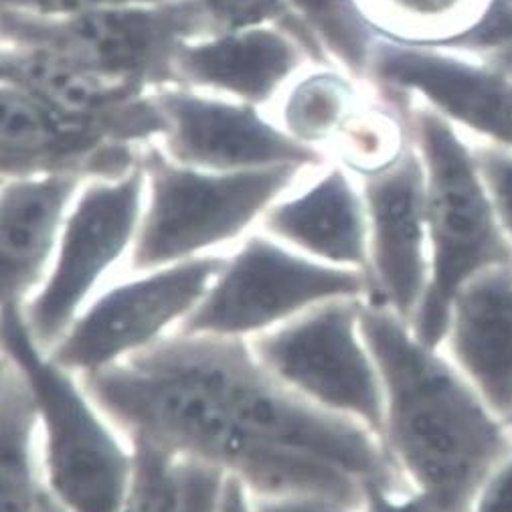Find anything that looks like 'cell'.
<instances>
[{
	"instance_id": "cell-29",
	"label": "cell",
	"mask_w": 512,
	"mask_h": 512,
	"mask_svg": "<svg viewBox=\"0 0 512 512\" xmlns=\"http://www.w3.org/2000/svg\"><path fill=\"white\" fill-rule=\"evenodd\" d=\"M168 0H3V9L21 11L41 17H65L104 9H122V7H148L160 5Z\"/></svg>"
},
{
	"instance_id": "cell-33",
	"label": "cell",
	"mask_w": 512,
	"mask_h": 512,
	"mask_svg": "<svg viewBox=\"0 0 512 512\" xmlns=\"http://www.w3.org/2000/svg\"><path fill=\"white\" fill-rule=\"evenodd\" d=\"M472 512H512V456L484 482Z\"/></svg>"
},
{
	"instance_id": "cell-34",
	"label": "cell",
	"mask_w": 512,
	"mask_h": 512,
	"mask_svg": "<svg viewBox=\"0 0 512 512\" xmlns=\"http://www.w3.org/2000/svg\"><path fill=\"white\" fill-rule=\"evenodd\" d=\"M474 55L486 63H490L492 67L508 73L512 77V29L504 31L502 35L494 37L492 41H488L486 45H482L480 49H476Z\"/></svg>"
},
{
	"instance_id": "cell-31",
	"label": "cell",
	"mask_w": 512,
	"mask_h": 512,
	"mask_svg": "<svg viewBox=\"0 0 512 512\" xmlns=\"http://www.w3.org/2000/svg\"><path fill=\"white\" fill-rule=\"evenodd\" d=\"M363 512H442L440 506L417 490L395 492L379 484H365Z\"/></svg>"
},
{
	"instance_id": "cell-27",
	"label": "cell",
	"mask_w": 512,
	"mask_h": 512,
	"mask_svg": "<svg viewBox=\"0 0 512 512\" xmlns=\"http://www.w3.org/2000/svg\"><path fill=\"white\" fill-rule=\"evenodd\" d=\"M205 5L213 15L217 27L223 31L258 27L270 21H278L304 47H316L314 35L290 11L286 0H205Z\"/></svg>"
},
{
	"instance_id": "cell-28",
	"label": "cell",
	"mask_w": 512,
	"mask_h": 512,
	"mask_svg": "<svg viewBox=\"0 0 512 512\" xmlns=\"http://www.w3.org/2000/svg\"><path fill=\"white\" fill-rule=\"evenodd\" d=\"M474 156L500 227L512 247V150L480 142L474 146Z\"/></svg>"
},
{
	"instance_id": "cell-16",
	"label": "cell",
	"mask_w": 512,
	"mask_h": 512,
	"mask_svg": "<svg viewBox=\"0 0 512 512\" xmlns=\"http://www.w3.org/2000/svg\"><path fill=\"white\" fill-rule=\"evenodd\" d=\"M83 175L47 173L3 179L0 191V304L15 314L45 282Z\"/></svg>"
},
{
	"instance_id": "cell-23",
	"label": "cell",
	"mask_w": 512,
	"mask_h": 512,
	"mask_svg": "<svg viewBox=\"0 0 512 512\" xmlns=\"http://www.w3.org/2000/svg\"><path fill=\"white\" fill-rule=\"evenodd\" d=\"M383 27L395 31L391 39L448 47L472 31L492 0H369Z\"/></svg>"
},
{
	"instance_id": "cell-22",
	"label": "cell",
	"mask_w": 512,
	"mask_h": 512,
	"mask_svg": "<svg viewBox=\"0 0 512 512\" xmlns=\"http://www.w3.org/2000/svg\"><path fill=\"white\" fill-rule=\"evenodd\" d=\"M130 444L134 470L122 512H219L227 472L142 438Z\"/></svg>"
},
{
	"instance_id": "cell-36",
	"label": "cell",
	"mask_w": 512,
	"mask_h": 512,
	"mask_svg": "<svg viewBox=\"0 0 512 512\" xmlns=\"http://www.w3.org/2000/svg\"><path fill=\"white\" fill-rule=\"evenodd\" d=\"M35 512H67V510L49 494V490H45Z\"/></svg>"
},
{
	"instance_id": "cell-4",
	"label": "cell",
	"mask_w": 512,
	"mask_h": 512,
	"mask_svg": "<svg viewBox=\"0 0 512 512\" xmlns=\"http://www.w3.org/2000/svg\"><path fill=\"white\" fill-rule=\"evenodd\" d=\"M407 128L425 166L432 274L411 322L423 345L440 349L456 294L478 274L510 266L512 247L500 227L474 146L430 106L407 108Z\"/></svg>"
},
{
	"instance_id": "cell-30",
	"label": "cell",
	"mask_w": 512,
	"mask_h": 512,
	"mask_svg": "<svg viewBox=\"0 0 512 512\" xmlns=\"http://www.w3.org/2000/svg\"><path fill=\"white\" fill-rule=\"evenodd\" d=\"M251 512H363V506L320 494H286V496H251Z\"/></svg>"
},
{
	"instance_id": "cell-35",
	"label": "cell",
	"mask_w": 512,
	"mask_h": 512,
	"mask_svg": "<svg viewBox=\"0 0 512 512\" xmlns=\"http://www.w3.org/2000/svg\"><path fill=\"white\" fill-rule=\"evenodd\" d=\"M251 510H253L251 492L237 476L227 474L223 494H221L219 512H251Z\"/></svg>"
},
{
	"instance_id": "cell-5",
	"label": "cell",
	"mask_w": 512,
	"mask_h": 512,
	"mask_svg": "<svg viewBox=\"0 0 512 512\" xmlns=\"http://www.w3.org/2000/svg\"><path fill=\"white\" fill-rule=\"evenodd\" d=\"M146 203L128 258L130 274L221 253L258 227L266 211L300 183L306 166L213 173L185 166L158 148L142 154Z\"/></svg>"
},
{
	"instance_id": "cell-19",
	"label": "cell",
	"mask_w": 512,
	"mask_h": 512,
	"mask_svg": "<svg viewBox=\"0 0 512 512\" xmlns=\"http://www.w3.org/2000/svg\"><path fill=\"white\" fill-rule=\"evenodd\" d=\"M306 55L308 49L286 29L243 27L181 43L175 75L195 88L264 104L300 69Z\"/></svg>"
},
{
	"instance_id": "cell-10",
	"label": "cell",
	"mask_w": 512,
	"mask_h": 512,
	"mask_svg": "<svg viewBox=\"0 0 512 512\" xmlns=\"http://www.w3.org/2000/svg\"><path fill=\"white\" fill-rule=\"evenodd\" d=\"M363 302H324L247 343L255 359L282 385L332 413L363 423L383 440L385 393L361 332Z\"/></svg>"
},
{
	"instance_id": "cell-12",
	"label": "cell",
	"mask_w": 512,
	"mask_h": 512,
	"mask_svg": "<svg viewBox=\"0 0 512 512\" xmlns=\"http://www.w3.org/2000/svg\"><path fill=\"white\" fill-rule=\"evenodd\" d=\"M229 251L164 266L106 286L47 357L83 377L126 361L173 334L199 306Z\"/></svg>"
},
{
	"instance_id": "cell-7",
	"label": "cell",
	"mask_w": 512,
	"mask_h": 512,
	"mask_svg": "<svg viewBox=\"0 0 512 512\" xmlns=\"http://www.w3.org/2000/svg\"><path fill=\"white\" fill-rule=\"evenodd\" d=\"M371 296L365 272L322 264L253 229L227 253L213 286L175 332L249 340L324 302Z\"/></svg>"
},
{
	"instance_id": "cell-8",
	"label": "cell",
	"mask_w": 512,
	"mask_h": 512,
	"mask_svg": "<svg viewBox=\"0 0 512 512\" xmlns=\"http://www.w3.org/2000/svg\"><path fill=\"white\" fill-rule=\"evenodd\" d=\"M205 0L41 17L3 9L7 45L41 49L140 85L177 79L175 53L185 41L217 31Z\"/></svg>"
},
{
	"instance_id": "cell-2",
	"label": "cell",
	"mask_w": 512,
	"mask_h": 512,
	"mask_svg": "<svg viewBox=\"0 0 512 512\" xmlns=\"http://www.w3.org/2000/svg\"><path fill=\"white\" fill-rule=\"evenodd\" d=\"M128 438L237 476L251 496L320 494L363 506L365 484L326 462L255 440L199 381L138 353L79 377Z\"/></svg>"
},
{
	"instance_id": "cell-32",
	"label": "cell",
	"mask_w": 512,
	"mask_h": 512,
	"mask_svg": "<svg viewBox=\"0 0 512 512\" xmlns=\"http://www.w3.org/2000/svg\"><path fill=\"white\" fill-rule=\"evenodd\" d=\"M508 29H512V0H492V7L486 11L482 21L472 31L452 41L448 49L472 53Z\"/></svg>"
},
{
	"instance_id": "cell-21",
	"label": "cell",
	"mask_w": 512,
	"mask_h": 512,
	"mask_svg": "<svg viewBox=\"0 0 512 512\" xmlns=\"http://www.w3.org/2000/svg\"><path fill=\"white\" fill-rule=\"evenodd\" d=\"M3 81L69 112L98 114L142 98L144 85L112 77L41 49L5 45Z\"/></svg>"
},
{
	"instance_id": "cell-15",
	"label": "cell",
	"mask_w": 512,
	"mask_h": 512,
	"mask_svg": "<svg viewBox=\"0 0 512 512\" xmlns=\"http://www.w3.org/2000/svg\"><path fill=\"white\" fill-rule=\"evenodd\" d=\"M152 100L166 120L164 154L179 164L213 173L322 164L316 148L268 124L247 104L177 90H164Z\"/></svg>"
},
{
	"instance_id": "cell-26",
	"label": "cell",
	"mask_w": 512,
	"mask_h": 512,
	"mask_svg": "<svg viewBox=\"0 0 512 512\" xmlns=\"http://www.w3.org/2000/svg\"><path fill=\"white\" fill-rule=\"evenodd\" d=\"M363 114L357 110L336 138L347 164L367 175L393 162L407 144L395 120L379 112Z\"/></svg>"
},
{
	"instance_id": "cell-17",
	"label": "cell",
	"mask_w": 512,
	"mask_h": 512,
	"mask_svg": "<svg viewBox=\"0 0 512 512\" xmlns=\"http://www.w3.org/2000/svg\"><path fill=\"white\" fill-rule=\"evenodd\" d=\"M440 351L504 421L512 413V268H492L456 294Z\"/></svg>"
},
{
	"instance_id": "cell-3",
	"label": "cell",
	"mask_w": 512,
	"mask_h": 512,
	"mask_svg": "<svg viewBox=\"0 0 512 512\" xmlns=\"http://www.w3.org/2000/svg\"><path fill=\"white\" fill-rule=\"evenodd\" d=\"M142 355L205 385L255 440L336 466L363 484L413 490L377 434L282 385L247 340L173 332Z\"/></svg>"
},
{
	"instance_id": "cell-11",
	"label": "cell",
	"mask_w": 512,
	"mask_h": 512,
	"mask_svg": "<svg viewBox=\"0 0 512 512\" xmlns=\"http://www.w3.org/2000/svg\"><path fill=\"white\" fill-rule=\"evenodd\" d=\"M156 134H166V120L150 98L83 114L3 81V179L47 173L120 177L142 160L132 146Z\"/></svg>"
},
{
	"instance_id": "cell-18",
	"label": "cell",
	"mask_w": 512,
	"mask_h": 512,
	"mask_svg": "<svg viewBox=\"0 0 512 512\" xmlns=\"http://www.w3.org/2000/svg\"><path fill=\"white\" fill-rule=\"evenodd\" d=\"M258 229L312 260L367 274V207L345 170L330 168L306 189L282 197Z\"/></svg>"
},
{
	"instance_id": "cell-13",
	"label": "cell",
	"mask_w": 512,
	"mask_h": 512,
	"mask_svg": "<svg viewBox=\"0 0 512 512\" xmlns=\"http://www.w3.org/2000/svg\"><path fill=\"white\" fill-rule=\"evenodd\" d=\"M371 302L409 326L430 286L432 255L425 166L413 140L387 166L363 175Z\"/></svg>"
},
{
	"instance_id": "cell-25",
	"label": "cell",
	"mask_w": 512,
	"mask_h": 512,
	"mask_svg": "<svg viewBox=\"0 0 512 512\" xmlns=\"http://www.w3.org/2000/svg\"><path fill=\"white\" fill-rule=\"evenodd\" d=\"M298 21L351 73H369L375 29L357 0H286Z\"/></svg>"
},
{
	"instance_id": "cell-1",
	"label": "cell",
	"mask_w": 512,
	"mask_h": 512,
	"mask_svg": "<svg viewBox=\"0 0 512 512\" xmlns=\"http://www.w3.org/2000/svg\"><path fill=\"white\" fill-rule=\"evenodd\" d=\"M361 332L385 393V448L442 512H472L490 474L512 456V432L440 351L389 308L363 302Z\"/></svg>"
},
{
	"instance_id": "cell-14",
	"label": "cell",
	"mask_w": 512,
	"mask_h": 512,
	"mask_svg": "<svg viewBox=\"0 0 512 512\" xmlns=\"http://www.w3.org/2000/svg\"><path fill=\"white\" fill-rule=\"evenodd\" d=\"M454 49L377 39L369 75L391 94L417 96L456 128L512 150V77Z\"/></svg>"
},
{
	"instance_id": "cell-9",
	"label": "cell",
	"mask_w": 512,
	"mask_h": 512,
	"mask_svg": "<svg viewBox=\"0 0 512 512\" xmlns=\"http://www.w3.org/2000/svg\"><path fill=\"white\" fill-rule=\"evenodd\" d=\"M146 203L142 160L126 175L90 179L81 187L63 225L49 274L19 312L47 355L102 290L108 274L130 258Z\"/></svg>"
},
{
	"instance_id": "cell-24",
	"label": "cell",
	"mask_w": 512,
	"mask_h": 512,
	"mask_svg": "<svg viewBox=\"0 0 512 512\" xmlns=\"http://www.w3.org/2000/svg\"><path fill=\"white\" fill-rule=\"evenodd\" d=\"M357 112L353 85L328 71L310 73L294 83L282 106L286 132L302 144L334 140Z\"/></svg>"
},
{
	"instance_id": "cell-37",
	"label": "cell",
	"mask_w": 512,
	"mask_h": 512,
	"mask_svg": "<svg viewBox=\"0 0 512 512\" xmlns=\"http://www.w3.org/2000/svg\"><path fill=\"white\" fill-rule=\"evenodd\" d=\"M504 423H506V428L512 432V413H510V415L504 419Z\"/></svg>"
},
{
	"instance_id": "cell-20",
	"label": "cell",
	"mask_w": 512,
	"mask_h": 512,
	"mask_svg": "<svg viewBox=\"0 0 512 512\" xmlns=\"http://www.w3.org/2000/svg\"><path fill=\"white\" fill-rule=\"evenodd\" d=\"M45 490L37 395L23 365L3 349V357H0V512H35Z\"/></svg>"
},
{
	"instance_id": "cell-6",
	"label": "cell",
	"mask_w": 512,
	"mask_h": 512,
	"mask_svg": "<svg viewBox=\"0 0 512 512\" xmlns=\"http://www.w3.org/2000/svg\"><path fill=\"white\" fill-rule=\"evenodd\" d=\"M3 349L23 365L37 395L49 494L67 512H122L134 470L130 440L77 375L35 347L19 312L3 314Z\"/></svg>"
}]
</instances>
